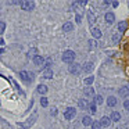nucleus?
Masks as SVG:
<instances>
[{
    "instance_id": "nucleus-1",
    "label": "nucleus",
    "mask_w": 129,
    "mask_h": 129,
    "mask_svg": "<svg viewBox=\"0 0 129 129\" xmlns=\"http://www.w3.org/2000/svg\"><path fill=\"white\" fill-rule=\"evenodd\" d=\"M74 58H75V53L72 50H65L62 53V61L64 62H72Z\"/></svg>"
},
{
    "instance_id": "nucleus-2",
    "label": "nucleus",
    "mask_w": 129,
    "mask_h": 129,
    "mask_svg": "<svg viewBox=\"0 0 129 129\" xmlns=\"http://www.w3.org/2000/svg\"><path fill=\"white\" fill-rule=\"evenodd\" d=\"M75 115H76V110L74 108V107H68L64 112V117L67 118V119H72V118H75Z\"/></svg>"
},
{
    "instance_id": "nucleus-3",
    "label": "nucleus",
    "mask_w": 129,
    "mask_h": 129,
    "mask_svg": "<svg viewBox=\"0 0 129 129\" xmlns=\"http://www.w3.org/2000/svg\"><path fill=\"white\" fill-rule=\"evenodd\" d=\"M20 76H21V79H22V81H25V82H31L32 79H34L32 72H28V71H21Z\"/></svg>"
},
{
    "instance_id": "nucleus-4",
    "label": "nucleus",
    "mask_w": 129,
    "mask_h": 129,
    "mask_svg": "<svg viewBox=\"0 0 129 129\" xmlns=\"http://www.w3.org/2000/svg\"><path fill=\"white\" fill-rule=\"evenodd\" d=\"M68 71H70L71 74H74V75H78L79 71H81V67H79L76 62H71L70 67H68Z\"/></svg>"
},
{
    "instance_id": "nucleus-5",
    "label": "nucleus",
    "mask_w": 129,
    "mask_h": 129,
    "mask_svg": "<svg viewBox=\"0 0 129 129\" xmlns=\"http://www.w3.org/2000/svg\"><path fill=\"white\" fill-rule=\"evenodd\" d=\"M21 6H22V10H25V11H31V10H34L35 3L34 2H21Z\"/></svg>"
},
{
    "instance_id": "nucleus-6",
    "label": "nucleus",
    "mask_w": 129,
    "mask_h": 129,
    "mask_svg": "<svg viewBox=\"0 0 129 129\" xmlns=\"http://www.w3.org/2000/svg\"><path fill=\"white\" fill-rule=\"evenodd\" d=\"M104 18H106V22L108 24V25H111V24L114 22V20H115V15L112 14V13H107V14L104 15Z\"/></svg>"
},
{
    "instance_id": "nucleus-7",
    "label": "nucleus",
    "mask_w": 129,
    "mask_h": 129,
    "mask_svg": "<svg viewBox=\"0 0 129 129\" xmlns=\"http://www.w3.org/2000/svg\"><path fill=\"white\" fill-rule=\"evenodd\" d=\"M118 103L117 97H114V96H110L108 99H107V104H108V107H115Z\"/></svg>"
},
{
    "instance_id": "nucleus-8",
    "label": "nucleus",
    "mask_w": 129,
    "mask_h": 129,
    "mask_svg": "<svg viewBox=\"0 0 129 129\" xmlns=\"http://www.w3.org/2000/svg\"><path fill=\"white\" fill-rule=\"evenodd\" d=\"M43 62H45V58H43L42 56H35L34 57V64L35 65L39 67V65H43Z\"/></svg>"
},
{
    "instance_id": "nucleus-9",
    "label": "nucleus",
    "mask_w": 129,
    "mask_h": 129,
    "mask_svg": "<svg viewBox=\"0 0 129 129\" xmlns=\"http://www.w3.org/2000/svg\"><path fill=\"white\" fill-rule=\"evenodd\" d=\"M118 93H119V96H122V97H126V96L129 94V86H122L118 90Z\"/></svg>"
},
{
    "instance_id": "nucleus-10",
    "label": "nucleus",
    "mask_w": 129,
    "mask_h": 129,
    "mask_svg": "<svg viewBox=\"0 0 129 129\" xmlns=\"http://www.w3.org/2000/svg\"><path fill=\"white\" fill-rule=\"evenodd\" d=\"M89 101L86 100V99H81V100H79V103H78V106L81 107L82 110H85V108H87V107H89Z\"/></svg>"
},
{
    "instance_id": "nucleus-11",
    "label": "nucleus",
    "mask_w": 129,
    "mask_h": 129,
    "mask_svg": "<svg viewBox=\"0 0 129 129\" xmlns=\"http://www.w3.org/2000/svg\"><path fill=\"white\" fill-rule=\"evenodd\" d=\"M110 119H111V121H114V122H118V121L121 119V114H119L118 111H114L111 115H110Z\"/></svg>"
},
{
    "instance_id": "nucleus-12",
    "label": "nucleus",
    "mask_w": 129,
    "mask_h": 129,
    "mask_svg": "<svg viewBox=\"0 0 129 129\" xmlns=\"http://www.w3.org/2000/svg\"><path fill=\"white\" fill-rule=\"evenodd\" d=\"M110 123H111V119H110V117H103L101 118V121H100V125L101 126H110Z\"/></svg>"
},
{
    "instance_id": "nucleus-13",
    "label": "nucleus",
    "mask_w": 129,
    "mask_h": 129,
    "mask_svg": "<svg viewBox=\"0 0 129 129\" xmlns=\"http://www.w3.org/2000/svg\"><path fill=\"white\" fill-rule=\"evenodd\" d=\"M93 67H94V65H93V62H85L83 67H82V70H83L85 72H90V71L93 70Z\"/></svg>"
},
{
    "instance_id": "nucleus-14",
    "label": "nucleus",
    "mask_w": 129,
    "mask_h": 129,
    "mask_svg": "<svg viewBox=\"0 0 129 129\" xmlns=\"http://www.w3.org/2000/svg\"><path fill=\"white\" fill-rule=\"evenodd\" d=\"M126 28H128V24H126L125 21H121V22H118V31H119V32H125Z\"/></svg>"
},
{
    "instance_id": "nucleus-15",
    "label": "nucleus",
    "mask_w": 129,
    "mask_h": 129,
    "mask_svg": "<svg viewBox=\"0 0 129 129\" xmlns=\"http://www.w3.org/2000/svg\"><path fill=\"white\" fill-rule=\"evenodd\" d=\"M92 122H93V121H92V118H90L89 115H85V117L82 118V123H83L85 126H87V125H92Z\"/></svg>"
},
{
    "instance_id": "nucleus-16",
    "label": "nucleus",
    "mask_w": 129,
    "mask_h": 129,
    "mask_svg": "<svg viewBox=\"0 0 129 129\" xmlns=\"http://www.w3.org/2000/svg\"><path fill=\"white\" fill-rule=\"evenodd\" d=\"M74 29V25L71 22H65L64 25H62V31L64 32H70V31H72Z\"/></svg>"
},
{
    "instance_id": "nucleus-17",
    "label": "nucleus",
    "mask_w": 129,
    "mask_h": 129,
    "mask_svg": "<svg viewBox=\"0 0 129 129\" xmlns=\"http://www.w3.org/2000/svg\"><path fill=\"white\" fill-rule=\"evenodd\" d=\"M94 90L92 89V87H86L85 89V96H89V97H94Z\"/></svg>"
},
{
    "instance_id": "nucleus-18",
    "label": "nucleus",
    "mask_w": 129,
    "mask_h": 129,
    "mask_svg": "<svg viewBox=\"0 0 129 129\" xmlns=\"http://www.w3.org/2000/svg\"><path fill=\"white\" fill-rule=\"evenodd\" d=\"M92 35L96 38V39L101 38V32H100V29H97V28H92Z\"/></svg>"
},
{
    "instance_id": "nucleus-19",
    "label": "nucleus",
    "mask_w": 129,
    "mask_h": 129,
    "mask_svg": "<svg viewBox=\"0 0 129 129\" xmlns=\"http://www.w3.org/2000/svg\"><path fill=\"white\" fill-rule=\"evenodd\" d=\"M38 92H39L40 94L47 93V86H46V85H39V86H38Z\"/></svg>"
},
{
    "instance_id": "nucleus-20",
    "label": "nucleus",
    "mask_w": 129,
    "mask_h": 129,
    "mask_svg": "<svg viewBox=\"0 0 129 129\" xmlns=\"http://www.w3.org/2000/svg\"><path fill=\"white\" fill-rule=\"evenodd\" d=\"M43 76H45V78H47V79L53 78V71H51L50 68H47V70H45V74H43Z\"/></svg>"
},
{
    "instance_id": "nucleus-21",
    "label": "nucleus",
    "mask_w": 129,
    "mask_h": 129,
    "mask_svg": "<svg viewBox=\"0 0 129 129\" xmlns=\"http://www.w3.org/2000/svg\"><path fill=\"white\" fill-rule=\"evenodd\" d=\"M87 108L90 110V112H92V114H96V110H97V107H96V104H94V103H90Z\"/></svg>"
},
{
    "instance_id": "nucleus-22",
    "label": "nucleus",
    "mask_w": 129,
    "mask_h": 129,
    "mask_svg": "<svg viewBox=\"0 0 129 129\" xmlns=\"http://www.w3.org/2000/svg\"><path fill=\"white\" fill-rule=\"evenodd\" d=\"M94 104H101L103 103V97L101 96H94V101H93Z\"/></svg>"
},
{
    "instance_id": "nucleus-23",
    "label": "nucleus",
    "mask_w": 129,
    "mask_h": 129,
    "mask_svg": "<svg viewBox=\"0 0 129 129\" xmlns=\"http://www.w3.org/2000/svg\"><path fill=\"white\" fill-rule=\"evenodd\" d=\"M92 129H101V125L99 121H96V122H92Z\"/></svg>"
},
{
    "instance_id": "nucleus-24",
    "label": "nucleus",
    "mask_w": 129,
    "mask_h": 129,
    "mask_svg": "<svg viewBox=\"0 0 129 129\" xmlns=\"http://www.w3.org/2000/svg\"><path fill=\"white\" fill-rule=\"evenodd\" d=\"M93 81H94V78H93V76H89V78L85 79V85H92Z\"/></svg>"
},
{
    "instance_id": "nucleus-25",
    "label": "nucleus",
    "mask_w": 129,
    "mask_h": 129,
    "mask_svg": "<svg viewBox=\"0 0 129 129\" xmlns=\"http://www.w3.org/2000/svg\"><path fill=\"white\" fill-rule=\"evenodd\" d=\"M40 104H42L43 107H47V104H49L47 99H46V97H42V99H40Z\"/></svg>"
},
{
    "instance_id": "nucleus-26",
    "label": "nucleus",
    "mask_w": 129,
    "mask_h": 129,
    "mask_svg": "<svg viewBox=\"0 0 129 129\" xmlns=\"http://www.w3.org/2000/svg\"><path fill=\"white\" fill-rule=\"evenodd\" d=\"M87 17H89V22H90V24H93V21H94V15H93V13H92V11H89Z\"/></svg>"
},
{
    "instance_id": "nucleus-27",
    "label": "nucleus",
    "mask_w": 129,
    "mask_h": 129,
    "mask_svg": "<svg viewBox=\"0 0 129 129\" xmlns=\"http://www.w3.org/2000/svg\"><path fill=\"white\" fill-rule=\"evenodd\" d=\"M97 46V42H94V40H90L89 42V47H90V50H92L93 47H96Z\"/></svg>"
},
{
    "instance_id": "nucleus-28",
    "label": "nucleus",
    "mask_w": 129,
    "mask_h": 129,
    "mask_svg": "<svg viewBox=\"0 0 129 129\" xmlns=\"http://www.w3.org/2000/svg\"><path fill=\"white\" fill-rule=\"evenodd\" d=\"M4 29H6V24H4V22H0V35L4 32Z\"/></svg>"
},
{
    "instance_id": "nucleus-29",
    "label": "nucleus",
    "mask_w": 129,
    "mask_h": 129,
    "mask_svg": "<svg viewBox=\"0 0 129 129\" xmlns=\"http://www.w3.org/2000/svg\"><path fill=\"white\" fill-rule=\"evenodd\" d=\"M118 40H119V35H118V34L112 35V42H114V43H117Z\"/></svg>"
},
{
    "instance_id": "nucleus-30",
    "label": "nucleus",
    "mask_w": 129,
    "mask_h": 129,
    "mask_svg": "<svg viewBox=\"0 0 129 129\" xmlns=\"http://www.w3.org/2000/svg\"><path fill=\"white\" fill-rule=\"evenodd\" d=\"M123 107H125V110H128V111H129V100L123 101Z\"/></svg>"
},
{
    "instance_id": "nucleus-31",
    "label": "nucleus",
    "mask_w": 129,
    "mask_h": 129,
    "mask_svg": "<svg viewBox=\"0 0 129 129\" xmlns=\"http://www.w3.org/2000/svg\"><path fill=\"white\" fill-rule=\"evenodd\" d=\"M76 22H78V24H81L82 22V17H81V15H79V14H76Z\"/></svg>"
},
{
    "instance_id": "nucleus-32",
    "label": "nucleus",
    "mask_w": 129,
    "mask_h": 129,
    "mask_svg": "<svg viewBox=\"0 0 129 129\" xmlns=\"http://www.w3.org/2000/svg\"><path fill=\"white\" fill-rule=\"evenodd\" d=\"M112 6H114V7H118V4H119V3H118V2H112Z\"/></svg>"
},
{
    "instance_id": "nucleus-33",
    "label": "nucleus",
    "mask_w": 129,
    "mask_h": 129,
    "mask_svg": "<svg viewBox=\"0 0 129 129\" xmlns=\"http://www.w3.org/2000/svg\"><path fill=\"white\" fill-rule=\"evenodd\" d=\"M0 45H4V40L2 39V38H0Z\"/></svg>"
}]
</instances>
